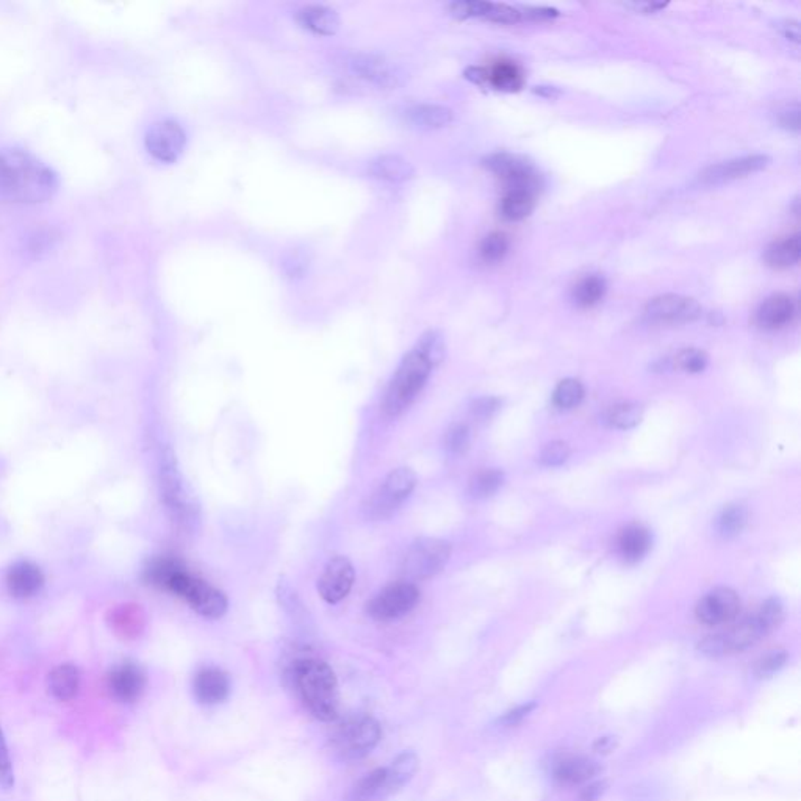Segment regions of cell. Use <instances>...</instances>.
I'll use <instances>...</instances> for the list:
<instances>
[{
    "mask_svg": "<svg viewBox=\"0 0 801 801\" xmlns=\"http://www.w3.org/2000/svg\"><path fill=\"white\" fill-rule=\"evenodd\" d=\"M535 197L537 195L529 191L509 190L505 191V197L499 204V212L505 220L522 221L528 218L535 208Z\"/></svg>",
    "mask_w": 801,
    "mask_h": 801,
    "instance_id": "obj_31",
    "label": "cell"
},
{
    "mask_svg": "<svg viewBox=\"0 0 801 801\" xmlns=\"http://www.w3.org/2000/svg\"><path fill=\"white\" fill-rule=\"evenodd\" d=\"M741 611V600L731 588H715L705 595L695 607V615L701 624L715 626L726 624L737 617Z\"/></svg>",
    "mask_w": 801,
    "mask_h": 801,
    "instance_id": "obj_16",
    "label": "cell"
},
{
    "mask_svg": "<svg viewBox=\"0 0 801 801\" xmlns=\"http://www.w3.org/2000/svg\"><path fill=\"white\" fill-rule=\"evenodd\" d=\"M309 257L301 250H291L284 259V271L290 279H301L309 271Z\"/></svg>",
    "mask_w": 801,
    "mask_h": 801,
    "instance_id": "obj_44",
    "label": "cell"
},
{
    "mask_svg": "<svg viewBox=\"0 0 801 801\" xmlns=\"http://www.w3.org/2000/svg\"><path fill=\"white\" fill-rule=\"evenodd\" d=\"M784 35L787 36L792 41L798 42V38H800L798 24L796 23H787V24L784 25Z\"/></svg>",
    "mask_w": 801,
    "mask_h": 801,
    "instance_id": "obj_55",
    "label": "cell"
},
{
    "mask_svg": "<svg viewBox=\"0 0 801 801\" xmlns=\"http://www.w3.org/2000/svg\"><path fill=\"white\" fill-rule=\"evenodd\" d=\"M784 620V605L778 598H770L760 605V611L743 618L742 622L718 634L707 635L698 645L701 653L709 658L741 653L754 647L766 635L777 630Z\"/></svg>",
    "mask_w": 801,
    "mask_h": 801,
    "instance_id": "obj_3",
    "label": "cell"
},
{
    "mask_svg": "<svg viewBox=\"0 0 801 801\" xmlns=\"http://www.w3.org/2000/svg\"><path fill=\"white\" fill-rule=\"evenodd\" d=\"M369 172L378 180L401 184L415 176V169L409 160H405L401 155H380L376 160L371 161Z\"/></svg>",
    "mask_w": 801,
    "mask_h": 801,
    "instance_id": "obj_22",
    "label": "cell"
},
{
    "mask_svg": "<svg viewBox=\"0 0 801 801\" xmlns=\"http://www.w3.org/2000/svg\"><path fill=\"white\" fill-rule=\"evenodd\" d=\"M416 486V475L410 469H393L386 481L369 498L365 514L371 520H386L398 511Z\"/></svg>",
    "mask_w": 801,
    "mask_h": 801,
    "instance_id": "obj_7",
    "label": "cell"
},
{
    "mask_svg": "<svg viewBox=\"0 0 801 801\" xmlns=\"http://www.w3.org/2000/svg\"><path fill=\"white\" fill-rule=\"evenodd\" d=\"M615 747V741L612 737H603L595 742V750L598 753H609Z\"/></svg>",
    "mask_w": 801,
    "mask_h": 801,
    "instance_id": "obj_53",
    "label": "cell"
},
{
    "mask_svg": "<svg viewBox=\"0 0 801 801\" xmlns=\"http://www.w3.org/2000/svg\"><path fill=\"white\" fill-rule=\"evenodd\" d=\"M291 679L312 715L321 722L339 717L337 678L326 662L312 658L296 660L291 667Z\"/></svg>",
    "mask_w": 801,
    "mask_h": 801,
    "instance_id": "obj_4",
    "label": "cell"
},
{
    "mask_svg": "<svg viewBox=\"0 0 801 801\" xmlns=\"http://www.w3.org/2000/svg\"><path fill=\"white\" fill-rule=\"evenodd\" d=\"M630 8H634L637 12L654 13L665 8V4H630Z\"/></svg>",
    "mask_w": 801,
    "mask_h": 801,
    "instance_id": "obj_54",
    "label": "cell"
},
{
    "mask_svg": "<svg viewBox=\"0 0 801 801\" xmlns=\"http://www.w3.org/2000/svg\"><path fill=\"white\" fill-rule=\"evenodd\" d=\"M13 784H14V775H13L12 760L6 747L4 731L0 728V787L12 789Z\"/></svg>",
    "mask_w": 801,
    "mask_h": 801,
    "instance_id": "obj_46",
    "label": "cell"
},
{
    "mask_svg": "<svg viewBox=\"0 0 801 801\" xmlns=\"http://www.w3.org/2000/svg\"><path fill=\"white\" fill-rule=\"evenodd\" d=\"M499 407H501V401L498 398L486 396V398L476 399L473 405H471V414H473L476 420L484 422V420L492 418L498 412Z\"/></svg>",
    "mask_w": 801,
    "mask_h": 801,
    "instance_id": "obj_47",
    "label": "cell"
},
{
    "mask_svg": "<svg viewBox=\"0 0 801 801\" xmlns=\"http://www.w3.org/2000/svg\"><path fill=\"white\" fill-rule=\"evenodd\" d=\"M469 443H471V435H469V429L465 424H454L451 429H448L445 435V448L450 454L462 456L469 451Z\"/></svg>",
    "mask_w": 801,
    "mask_h": 801,
    "instance_id": "obj_43",
    "label": "cell"
},
{
    "mask_svg": "<svg viewBox=\"0 0 801 801\" xmlns=\"http://www.w3.org/2000/svg\"><path fill=\"white\" fill-rule=\"evenodd\" d=\"M605 790V783H594L590 784L588 787L582 790L581 792V800L582 801H595L598 800L601 796H603V792Z\"/></svg>",
    "mask_w": 801,
    "mask_h": 801,
    "instance_id": "obj_51",
    "label": "cell"
},
{
    "mask_svg": "<svg viewBox=\"0 0 801 801\" xmlns=\"http://www.w3.org/2000/svg\"><path fill=\"white\" fill-rule=\"evenodd\" d=\"M5 584L13 598L27 600L41 590L44 575L38 565L23 560L6 571Z\"/></svg>",
    "mask_w": 801,
    "mask_h": 801,
    "instance_id": "obj_18",
    "label": "cell"
},
{
    "mask_svg": "<svg viewBox=\"0 0 801 801\" xmlns=\"http://www.w3.org/2000/svg\"><path fill=\"white\" fill-rule=\"evenodd\" d=\"M451 558V545L441 539H418L404 558L403 571L412 581L439 575Z\"/></svg>",
    "mask_w": 801,
    "mask_h": 801,
    "instance_id": "obj_8",
    "label": "cell"
},
{
    "mask_svg": "<svg viewBox=\"0 0 801 801\" xmlns=\"http://www.w3.org/2000/svg\"><path fill=\"white\" fill-rule=\"evenodd\" d=\"M187 135L174 121H160L149 129L144 144L149 154L161 163H172L184 152Z\"/></svg>",
    "mask_w": 801,
    "mask_h": 801,
    "instance_id": "obj_12",
    "label": "cell"
},
{
    "mask_svg": "<svg viewBox=\"0 0 801 801\" xmlns=\"http://www.w3.org/2000/svg\"><path fill=\"white\" fill-rule=\"evenodd\" d=\"M787 658L789 656L783 650H778V651H772V653L762 656L754 665V677L758 678V679L772 678L775 673L783 669L786 662H787Z\"/></svg>",
    "mask_w": 801,
    "mask_h": 801,
    "instance_id": "obj_42",
    "label": "cell"
},
{
    "mask_svg": "<svg viewBox=\"0 0 801 801\" xmlns=\"http://www.w3.org/2000/svg\"><path fill=\"white\" fill-rule=\"evenodd\" d=\"M467 77L471 80V82H475L478 85H487V74L486 69H482V68H469V71H467Z\"/></svg>",
    "mask_w": 801,
    "mask_h": 801,
    "instance_id": "obj_52",
    "label": "cell"
},
{
    "mask_svg": "<svg viewBox=\"0 0 801 801\" xmlns=\"http://www.w3.org/2000/svg\"><path fill=\"white\" fill-rule=\"evenodd\" d=\"M415 350L431 363V367L433 369L445 357V340L437 331H429L423 335L422 339L418 340Z\"/></svg>",
    "mask_w": 801,
    "mask_h": 801,
    "instance_id": "obj_37",
    "label": "cell"
},
{
    "mask_svg": "<svg viewBox=\"0 0 801 801\" xmlns=\"http://www.w3.org/2000/svg\"><path fill=\"white\" fill-rule=\"evenodd\" d=\"M534 707V703H528V705H522V706L515 707V709H512V711L505 714V717L501 718V724H505V726L518 724L522 722L523 718L528 717L529 714H531V711H532Z\"/></svg>",
    "mask_w": 801,
    "mask_h": 801,
    "instance_id": "obj_49",
    "label": "cell"
},
{
    "mask_svg": "<svg viewBox=\"0 0 801 801\" xmlns=\"http://www.w3.org/2000/svg\"><path fill=\"white\" fill-rule=\"evenodd\" d=\"M703 314L700 304L694 297L683 295H662L647 304L645 316L653 323L664 324H686L694 323Z\"/></svg>",
    "mask_w": 801,
    "mask_h": 801,
    "instance_id": "obj_11",
    "label": "cell"
},
{
    "mask_svg": "<svg viewBox=\"0 0 801 801\" xmlns=\"http://www.w3.org/2000/svg\"><path fill=\"white\" fill-rule=\"evenodd\" d=\"M800 237L794 235V237L784 238V240L770 244L764 254V260L773 269H787V268L796 267V263L800 261Z\"/></svg>",
    "mask_w": 801,
    "mask_h": 801,
    "instance_id": "obj_29",
    "label": "cell"
},
{
    "mask_svg": "<svg viewBox=\"0 0 801 801\" xmlns=\"http://www.w3.org/2000/svg\"><path fill=\"white\" fill-rule=\"evenodd\" d=\"M350 71L379 88L392 89L403 84V72L392 61L376 54H354L348 59Z\"/></svg>",
    "mask_w": 801,
    "mask_h": 801,
    "instance_id": "obj_14",
    "label": "cell"
},
{
    "mask_svg": "<svg viewBox=\"0 0 801 801\" xmlns=\"http://www.w3.org/2000/svg\"><path fill=\"white\" fill-rule=\"evenodd\" d=\"M380 724L369 715L350 718L332 736V748L343 760H359L379 743Z\"/></svg>",
    "mask_w": 801,
    "mask_h": 801,
    "instance_id": "obj_6",
    "label": "cell"
},
{
    "mask_svg": "<svg viewBox=\"0 0 801 801\" xmlns=\"http://www.w3.org/2000/svg\"><path fill=\"white\" fill-rule=\"evenodd\" d=\"M796 303L787 295H773L760 304L756 312V323L764 329L775 331L787 326L796 316Z\"/></svg>",
    "mask_w": 801,
    "mask_h": 801,
    "instance_id": "obj_21",
    "label": "cell"
},
{
    "mask_svg": "<svg viewBox=\"0 0 801 801\" xmlns=\"http://www.w3.org/2000/svg\"><path fill=\"white\" fill-rule=\"evenodd\" d=\"M748 512L743 505H728L715 520V531L724 539H731L742 532L747 526Z\"/></svg>",
    "mask_w": 801,
    "mask_h": 801,
    "instance_id": "obj_32",
    "label": "cell"
},
{
    "mask_svg": "<svg viewBox=\"0 0 801 801\" xmlns=\"http://www.w3.org/2000/svg\"><path fill=\"white\" fill-rule=\"evenodd\" d=\"M59 190V177L44 161L27 150L0 148V202L36 205Z\"/></svg>",
    "mask_w": 801,
    "mask_h": 801,
    "instance_id": "obj_1",
    "label": "cell"
},
{
    "mask_svg": "<svg viewBox=\"0 0 801 801\" xmlns=\"http://www.w3.org/2000/svg\"><path fill=\"white\" fill-rule=\"evenodd\" d=\"M605 290H607L605 280L601 276L590 274L576 284L573 288V299L581 307H594L605 297Z\"/></svg>",
    "mask_w": 801,
    "mask_h": 801,
    "instance_id": "obj_33",
    "label": "cell"
},
{
    "mask_svg": "<svg viewBox=\"0 0 801 801\" xmlns=\"http://www.w3.org/2000/svg\"><path fill=\"white\" fill-rule=\"evenodd\" d=\"M484 167L505 182V191H529L539 195L543 185L541 174L520 155L507 152L488 155L484 159Z\"/></svg>",
    "mask_w": 801,
    "mask_h": 801,
    "instance_id": "obj_9",
    "label": "cell"
},
{
    "mask_svg": "<svg viewBox=\"0 0 801 801\" xmlns=\"http://www.w3.org/2000/svg\"><path fill=\"white\" fill-rule=\"evenodd\" d=\"M107 624L123 641H135L146 628V615L138 605H121L108 612Z\"/></svg>",
    "mask_w": 801,
    "mask_h": 801,
    "instance_id": "obj_19",
    "label": "cell"
},
{
    "mask_svg": "<svg viewBox=\"0 0 801 801\" xmlns=\"http://www.w3.org/2000/svg\"><path fill=\"white\" fill-rule=\"evenodd\" d=\"M507 250H509V238L505 237V233L495 232L482 240L479 254L486 263H498L505 259Z\"/></svg>",
    "mask_w": 801,
    "mask_h": 801,
    "instance_id": "obj_39",
    "label": "cell"
},
{
    "mask_svg": "<svg viewBox=\"0 0 801 801\" xmlns=\"http://www.w3.org/2000/svg\"><path fill=\"white\" fill-rule=\"evenodd\" d=\"M418 600H420V590L416 588L415 584L407 581L395 582L369 601L367 611L376 620L388 622L409 614Z\"/></svg>",
    "mask_w": 801,
    "mask_h": 801,
    "instance_id": "obj_10",
    "label": "cell"
},
{
    "mask_svg": "<svg viewBox=\"0 0 801 801\" xmlns=\"http://www.w3.org/2000/svg\"><path fill=\"white\" fill-rule=\"evenodd\" d=\"M487 85H492L493 88L501 91H518L524 84L523 71L515 61L511 59H498L488 69H486Z\"/></svg>",
    "mask_w": 801,
    "mask_h": 801,
    "instance_id": "obj_27",
    "label": "cell"
},
{
    "mask_svg": "<svg viewBox=\"0 0 801 801\" xmlns=\"http://www.w3.org/2000/svg\"><path fill=\"white\" fill-rule=\"evenodd\" d=\"M600 766L587 758H567L554 767V778L562 784H581L596 777Z\"/></svg>",
    "mask_w": 801,
    "mask_h": 801,
    "instance_id": "obj_26",
    "label": "cell"
},
{
    "mask_svg": "<svg viewBox=\"0 0 801 801\" xmlns=\"http://www.w3.org/2000/svg\"><path fill=\"white\" fill-rule=\"evenodd\" d=\"M431 369V363L416 350H410L404 357L387 387L386 396L380 405L387 418H396L414 403L423 387L426 386Z\"/></svg>",
    "mask_w": 801,
    "mask_h": 801,
    "instance_id": "obj_5",
    "label": "cell"
},
{
    "mask_svg": "<svg viewBox=\"0 0 801 801\" xmlns=\"http://www.w3.org/2000/svg\"><path fill=\"white\" fill-rule=\"evenodd\" d=\"M584 398V387L576 379H564L554 390V404L559 409H573Z\"/></svg>",
    "mask_w": 801,
    "mask_h": 801,
    "instance_id": "obj_38",
    "label": "cell"
},
{
    "mask_svg": "<svg viewBox=\"0 0 801 801\" xmlns=\"http://www.w3.org/2000/svg\"><path fill=\"white\" fill-rule=\"evenodd\" d=\"M558 10H554V8H526L524 13H522V18L524 16L526 19H531V21H546V19H552L558 16Z\"/></svg>",
    "mask_w": 801,
    "mask_h": 801,
    "instance_id": "obj_50",
    "label": "cell"
},
{
    "mask_svg": "<svg viewBox=\"0 0 801 801\" xmlns=\"http://www.w3.org/2000/svg\"><path fill=\"white\" fill-rule=\"evenodd\" d=\"M570 458V448L564 441H551L543 448L541 460L548 467H559Z\"/></svg>",
    "mask_w": 801,
    "mask_h": 801,
    "instance_id": "obj_45",
    "label": "cell"
},
{
    "mask_svg": "<svg viewBox=\"0 0 801 801\" xmlns=\"http://www.w3.org/2000/svg\"><path fill=\"white\" fill-rule=\"evenodd\" d=\"M150 586L167 590L187 601L193 611L205 618H221L227 612V596L221 590L187 571L174 558H157L144 571Z\"/></svg>",
    "mask_w": 801,
    "mask_h": 801,
    "instance_id": "obj_2",
    "label": "cell"
},
{
    "mask_svg": "<svg viewBox=\"0 0 801 801\" xmlns=\"http://www.w3.org/2000/svg\"><path fill=\"white\" fill-rule=\"evenodd\" d=\"M618 551L628 562L641 560L651 548V535L641 524H631L620 531L617 539Z\"/></svg>",
    "mask_w": 801,
    "mask_h": 801,
    "instance_id": "obj_25",
    "label": "cell"
},
{
    "mask_svg": "<svg viewBox=\"0 0 801 801\" xmlns=\"http://www.w3.org/2000/svg\"><path fill=\"white\" fill-rule=\"evenodd\" d=\"M405 118L410 124L415 125L418 129L432 131V129H441V127L450 124L454 114L450 108L443 107V105L424 104V105H416V107L407 110Z\"/></svg>",
    "mask_w": 801,
    "mask_h": 801,
    "instance_id": "obj_30",
    "label": "cell"
},
{
    "mask_svg": "<svg viewBox=\"0 0 801 801\" xmlns=\"http://www.w3.org/2000/svg\"><path fill=\"white\" fill-rule=\"evenodd\" d=\"M193 688L197 700L204 705H216L226 700L231 692V681L224 671L220 669H202L197 671Z\"/></svg>",
    "mask_w": 801,
    "mask_h": 801,
    "instance_id": "obj_20",
    "label": "cell"
},
{
    "mask_svg": "<svg viewBox=\"0 0 801 801\" xmlns=\"http://www.w3.org/2000/svg\"><path fill=\"white\" fill-rule=\"evenodd\" d=\"M49 694L55 700L66 703L77 696L80 688V671L72 664H61L49 673Z\"/></svg>",
    "mask_w": 801,
    "mask_h": 801,
    "instance_id": "obj_24",
    "label": "cell"
},
{
    "mask_svg": "<svg viewBox=\"0 0 801 801\" xmlns=\"http://www.w3.org/2000/svg\"><path fill=\"white\" fill-rule=\"evenodd\" d=\"M382 796H386V769H376L356 784L350 801H371Z\"/></svg>",
    "mask_w": 801,
    "mask_h": 801,
    "instance_id": "obj_35",
    "label": "cell"
},
{
    "mask_svg": "<svg viewBox=\"0 0 801 801\" xmlns=\"http://www.w3.org/2000/svg\"><path fill=\"white\" fill-rule=\"evenodd\" d=\"M778 123L790 132L800 131V108L796 104L786 105L778 112Z\"/></svg>",
    "mask_w": 801,
    "mask_h": 801,
    "instance_id": "obj_48",
    "label": "cell"
},
{
    "mask_svg": "<svg viewBox=\"0 0 801 801\" xmlns=\"http://www.w3.org/2000/svg\"><path fill=\"white\" fill-rule=\"evenodd\" d=\"M354 586V567L343 556L331 559L318 581V594L329 605L344 600Z\"/></svg>",
    "mask_w": 801,
    "mask_h": 801,
    "instance_id": "obj_15",
    "label": "cell"
},
{
    "mask_svg": "<svg viewBox=\"0 0 801 801\" xmlns=\"http://www.w3.org/2000/svg\"><path fill=\"white\" fill-rule=\"evenodd\" d=\"M479 18L487 19L490 23H496V24H516L523 19L522 12L514 6L505 5V4H490V2H484Z\"/></svg>",
    "mask_w": 801,
    "mask_h": 801,
    "instance_id": "obj_41",
    "label": "cell"
},
{
    "mask_svg": "<svg viewBox=\"0 0 801 801\" xmlns=\"http://www.w3.org/2000/svg\"><path fill=\"white\" fill-rule=\"evenodd\" d=\"M671 369L686 371V373H700L707 367V356L705 350L688 348L678 352L670 360Z\"/></svg>",
    "mask_w": 801,
    "mask_h": 801,
    "instance_id": "obj_40",
    "label": "cell"
},
{
    "mask_svg": "<svg viewBox=\"0 0 801 801\" xmlns=\"http://www.w3.org/2000/svg\"><path fill=\"white\" fill-rule=\"evenodd\" d=\"M642 415L643 409L639 404H618L609 410L605 422L609 423L612 428L631 429L641 423Z\"/></svg>",
    "mask_w": 801,
    "mask_h": 801,
    "instance_id": "obj_36",
    "label": "cell"
},
{
    "mask_svg": "<svg viewBox=\"0 0 801 801\" xmlns=\"http://www.w3.org/2000/svg\"><path fill=\"white\" fill-rule=\"evenodd\" d=\"M148 684L146 671L135 662L114 665L107 675V688L112 698L119 703H135L141 698Z\"/></svg>",
    "mask_w": 801,
    "mask_h": 801,
    "instance_id": "obj_13",
    "label": "cell"
},
{
    "mask_svg": "<svg viewBox=\"0 0 801 801\" xmlns=\"http://www.w3.org/2000/svg\"><path fill=\"white\" fill-rule=\"evenodd\" d=\"M503 482H505V475L499 469H481L469 481V495L473 498H488L498 492Z\"/></svg>",
    "mask_w": 801,
    "mask_h": 801,
    "instance_id": "obj_34",
    "label": "cell"
},
{
    "mask_svg": "<svg viewBox=\"0 0 801 801\" xmlns=\"http://www.w3.org/2000/svg\"><path fill=\"white\" fill-rule=\"evenodd\" d=\"M418 770V756L414 751H403L386 769V796L398 792L409 783Z\"/></svg>",
    "mask_w": 801,
    "mask_h": 801,
    "instance_id": "obj_28",
    "label": "cell"
},
{
    "mask_svg": "<svg viewBox=\"0 0 801 801\" xmlns=\"http://www.w3.org/2000/svg\"><path fill=\"white\" fill-rule=\"evenodd\" d=\"M296 19L299 24L316 35H335L340 29L339 14L327 6H304L297 12Z\"/></svg>",
    "mask_w": 801,
    "mask_h": 801,
    "instance_id": "obj_23",
    "label": "cell"
},
{
    "mask_svg": "<svg viewBox=\"0 0 801 801\" xmlns=\"http://www.w3.org/2000/svg\"><path fill=\"white\" fill-rule=\"evenodd\" d=\"M770 157L767 155H747L734 160L724 161L714 167H709L701 172L700 184L703 185H724L737 178L748 177L754 172L760 171L764 168L769 167Z\"/></svg>",
    "mask_w": 801,
    "mask_h": 801,
    "instance_id": "obj_17",
    "label": "cell"
}]
</instances>
